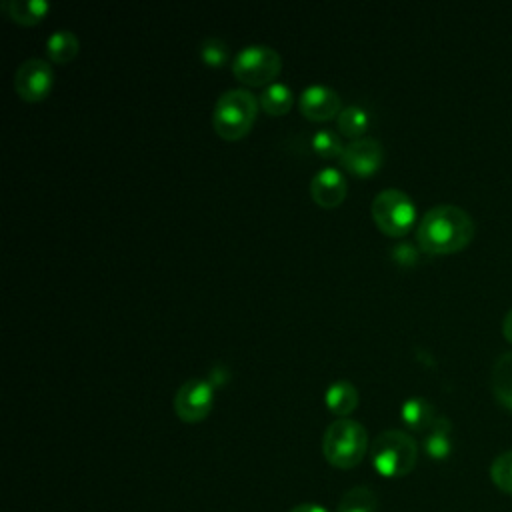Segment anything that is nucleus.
I'll list each match as a JSON object with an SVG mask.
<instances>
[{"label": "nucleus", "instance_id": "obj_1", "mask_svg": "<svg viewBox=\"0 0 512 512\" xmlns=\"http://www.w3.org/2000/svg\"><path fill=\"white\" fill-rule=\"evenodd\" d=\"M474 236L472 216L456 204H436L424 212L416 228L418 246L428 254H450Z\"/></svg>", "mask_w": 512, "mask_h": 512}, {"label": "nucleus", "instance_id": "obj_2", "mask_svg": "<svg viewBox=\"0 0 512 512\" xmlns=\"http://www.w3.org/2000/svg\"><path fill=\"white\" fill-rule=\"evenodd\" d=\"M368 450L366 428L352 418H336L328 424L322 436L324 458L334 468H354L362 462Z\"/></svg>", "mask_w": 512, "mask_h": 512}, {"label": "nucleus", "instance_id": "obj_3", "mask_svg": "<svg viewBox=\"0 0 512 512\" xmlns=\"http://www.w3.org/2000/svg\"><path fill=\"white\" fill-rule=\"evenodd\" d=\"M370 460L382 476H406L418 460L416 440L404 430H384L370 444Z\"/></svg>", "mask_w": 512, "mask_h": 512}, {"label": "nucleus", "instance_id": "obj_4", "mask_svg": "<svg viewBox=\"0 0 512 512\" xmlns=\"http://www.w3.org/2000/svg\"><path fill=\"white\" fill-rule=\"evenodd\" d=\"M256 110L258 102L250 90L230 88L218 96L212 112V124L222 138L236 140L250 130Z\"/></svg>", "mask_w": 512, "mask_h": 512}, {"label": "nucleus", "instance_id": "obj_5", "mask_svg": "<svg viewBox=\"0 0 512 512\" xmlns=\"http://www.w3.org/2000/svg\"><path fill=\"white\" fill-rule=\"evenodd\" d=\"M370 212L380 230L390 236H400L410 230L416 220L414 200L400 188L380 190L370 204Z\"/></svg>", "mask_w": 512, "mask_h": 512}, {"label": "nucleus", "instance_id": "obj_6", "mask_svg": "<svg viewBox=\"0 0 512 512\" xmlns=\"http://www.w3.org/2000/svg\"><path fill=\"white\" fill-rule=\"evenodd\" d=\"M280 66V54L268 44H248L240 48L232 60L236 78L246 84L270 82L280 72Z\"/></svg>", "mask_w": 512, "mask_h": 512}, {"label": "nucleus", "instance_id": "obj_7", "mask_svg": "<svg viewBox=\"0 0 512 512\" xmlns=\"http://www.w3.org/2000/svg\"><path fill=\"white\" fill-rule=\"evenodd\" d=\"M214 390L204 378L184 380L174 394V412L184 422H198L208 416L212 408Z\"/></svg>", "mask_w": 512, "mask_h": 512}, {"label": "nucleus", "instance_id": "obj_8", "mask_svg": "<svg viewBox=\"0 0 512 512\" xmlns=\"http://www.w3.org/2000/svg\"><path fill=\"white\" fill-rule=\"evenodd\" d=\"M54 72L44 58H26L14 72V90L24 100H42L52 86Z\"/></svg>", "mask_w": 512, "mask_h": 512}, {"label": "nucleus", "instance_id": "obj_9", "mask_svg": "<svg viewBox=\"0 0 512 512\" xmlns=\"http://www.w3.org/2000/svg\"><path fill=\"white\" fill-rule=\"evenodd\" d=\"M384 160L382 144L374 136H358L344 144V150L340 154V162L346 170L358 174V176H370L378 170V166Z\"/></svg>", "mask_w": 512, "mask_h": 512}, {"label": "nucleus", "instance_id": "obj_10", "mask_svg": "<svg viewBox=\"0 0 512 512\" xmlns=\"http://www.w3.org/2000/svg\"><path fill=\"white\" fill-rule=\"evenodd\" d=\"M298 104L302 114L312 120H326L338 116V112L342 110L338 92L326 84H308L300 92Z\"/></svg>", "mask_w": 512, "mask_h": 512}, {"label": "nucleus", "instance_id": "obj_11", "mask_svg": "<svg viewBox=\"0 0 512 512\" xmlns=\"http://www.w3.org/2000/svg\"><path fill=\"white\" fill-rule=\"evenodd\" d=\"M346 188L348 184L344 174L334 166H324L316 170L310 180V194L324 208L338 206L346 196Z\"/></svg>", "mask_w": 512, "mask_h": 512}, {"label": "nucleus", "instance_id": "obj_12", "mask_svg": "<svg viewBox=\"0 0 512 512\" xmlns=\"http://www.w3.org/2000/svg\"><path fill=\"white\" fill-rule=\"evenodd\" d=\"M452 424L446 416H438L424 434V450L434 460H444L452 452Z\"/></svg>", "mask_w": 512, "mask_h": 512}, {"label": "nucleus", "instance_id": "obj_13", "mask_svg": "<svg viewBox=\"0 0 512 512\" xmlns=\"http://www.w3.org/2000/svg\"><path fill=\"white\" fill-rule=\"evenodd\" d=\"M490 386L500 404L512 410V352H502L490 372Z\"/></svg>", "mask_w": 512, "mask_h": 512}, {"label": "nucleus", "instance_id": "obj_14", "mask_svg": "<svg viewBox=\"0 0 512 512\" xmlns=\"http://www.w3.org/2000/svg\"><path fill=\"white\" fill-rule=\"evenodd\" d=\"M400 414H402V420L408 424V428L420 430V432H426L434 424V420L438 418L436 412H434V406L424 396L406 398L402 402Z\"/></svg>", "mask_w": 512, "mask_h": 512}, {"label": "nucleus", "instance_id": "obj_15", "mask_svg": "<svg viewBox=\"0 0 512 512\" xmlns=\"http://www.w3.org/2000/svg\"><path fill=\"white\" fill-rule=\"evenodd\" d=\"M326 406L344 418V414L352 412L358 404V390L350 380H334L328 384L324 394Z\"/></svg>", "mask_w": 512, "mask_h": 512}, {"label": "nucleus", "instance_id": "obj_16", "mask_svg": "<svg viewBox=\"0 0 512 512\" xmlns=\"http://www.w3.org/2000/svg\"><path fill=\"white\" fill-rule=\"evenodd\" d=\"M46 52L48 58L54 62H68L78 52V38L68 28H56L46 38Z\"/></svg>", "mask_w": 512, "mask_h": 512}, {"label": "nucleus", "instance_id": "obj_17", "mask_svg": "<svg viewBox=\"0 0 512 512\" xmlns=\"http://www.w3.org/2000/svg\"><path fill=\"white\" fill-rule=\"evenodd\" d=\"M50 8L48 0H4L2 10L16 22L32 24L38 22Z\"/></svg>", "mask_w": 512, "mask_h": 512}, {"label": "nucleus", "instance_id": "obj_18", "mask_svg": "<svg viewBox=\"0 0 512 512\" xmlns=\"http://www.w3.org/2000/svg\"><path fill=\"white\" fill-rule=\"evenodd\" d=\"M378 510V498L374 490L366 486H356L344 492L340 498L336 512H376Z\"/></svg>", "mask_w": 512, "mask_h": 512}, {"label": "nucleus", "instance_id": "obj_19", "mask_svg": "<svg viewBox=\"0 0 512 512\" xmlns=\"http://www.w3.org/2000/svg\"><path fill=\"white\" fill-rule=\"evenodd\" d=\"M336 126L342 134L350 136V140L358 138V136H364L362 132L368 126V112L358 104H348L338 112Z\"/></svg>", "mask_w": 512, "mask_h": 512}, {"label": "nucleus", "instance_id": "obj_20", "mask_svg": "<svg viewBox=\"0 0 512 512\" xmlns=\"http://www.w3.org/2000/svg\"><path fill=\"white\" fill-rule=\"evenodd\" d=\"M260 104L270 114H284L292 106V90L284 82H270L260 92Z\"/></svg>", "mask_w": 512, "mask_h": 512}, {"label": "nucleus", "instance_id": "obj_21", "mask_svg": "<svg viewBox=\"0 0 512 512\" xmlns=\"http://www.w3.org/2000/svg\"><path fill=\"white\" fill-rule=\"evenodd\" d=\"M490 478L498 490L512 496V450H506L492 460Z\"/></svg>", "mask_w": 512, "mask_h": 512}, {"label": "nucleus", "instance_id": "obj_22", "mask_svg": "<svg viewBox=\"0 0 512 512\" xmlns=\"http://www.w3.org/2000/svg\"><path fill=\"white\" fill-rule=\"evenodd\" d=\"M312 148L324 156V158H332V156H340L344 150L342 138L336 130L330 128H320L312 134Z\"/></svg>", "mask_w": 512, "mask_h": 512}, {"label": "nucleus", "instance_id": "obj_23", "mask_svg": "<svg viewBox=\"0 0 512 512\" xmlns=\"http://www.w3.org/2000/svg\"><path fill=\"white\" fill-rule=\"evenodd\" d=\"M200 56L210 66H220L228 58V46L218 36H208L200 44Z\"/></svg>", "mask_w": 512, "mask_h": 512}, {"label": "nucleus", "instance_id": "obj_24", "mask_svg": "<svg viewBox=\"0 0 512 512\" xmlns=\"http://www.w3.org/2000/svg\"><path fill=\"white\" fill-rule=\"evenodd\" d=\"M502 332H504L506 340L512 342V308L506 312V316H504V320H502Z\"/></svg>", "mask_w": 512, "mask_h": 512}, {"label": "nucleus", "instance_id": "obj_25", "mask_svg": "<svg viewBox=\"0 0 512 512\" xmlns=\"http://www.w3.org/2000/svg\"><path fill=\"white\" fill-rule=\"evenodd\" d=\"M290 512H328L326 508L318 506V504H312V502H306V504H298L294 506Z\"/></svg>", "mask_w": 512, "mask_h": 512}]
</instances>
